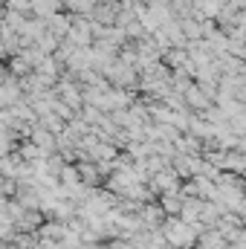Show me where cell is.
<instances>
[{
    "label": "cell",
    "mask_w": 246,
    "mask_h": 249,
    "mask_svg": "<svg viewBox=\"0 0 246 249\" xmlns=\"http://www.w3.org/2000/svg\"><path fill=\"white\" fill-rule=\"evenodd\" d=\"M75 12H90V6H93V0H67Z\"/></svg>",
    "instance_id": "6da1fadb"
}]
</instances>
